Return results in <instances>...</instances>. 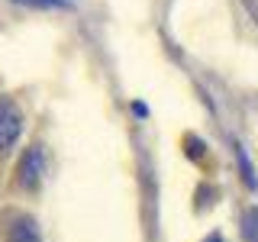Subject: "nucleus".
Instances as JSON below:
<instances>
[{"instance_id":"2","label":"nucleus","mask_w":258,"mask_h":242,"mask_svg":"<svg viewBox=\"0 0 258 242\" xmlns=\"http://www.w3.org/2000/svg\"><path fill=\"white\" fill-rule=\"evenodd\" d=\"M23 133V113L10 97H0V152L13 149Z\"/></svg>"},{"instance_id":"3","label":"nucleus","mask_w":258,"mask_h":242,"mask_svg":"<svg viewBox=\"0 0 258 242\" xmlns=\"http://www.w3.org/2000/svg\"><path fill=\"white\" fill-rule=\"evenodd\" d=\"M7 242H42L36 220H29V216H20V220L10 226V232H7Z\"/></svg>"},{"instance_id":"5","label":"nucleus","mask_w":258,"mask_h":242,"mask_svg":"<svg viewBox=\"0 0 258 242\" xmlns=\"http://www.w3.org/2000/svg\"><path fill=\"white\" fill-rule=\"evenodd\" d=\"M242 226H245V239L248 242H258V207H252V210H245V220H242Z\"/></svg>"},{"instance_id":"6","label":"nucleus","mask_w":258,"mask_h":242,"mask_svg":"<svg viewBox=\"0 0 258 242\" xmlns=\"http://www.w3.org/2000/svg\"><path fill=\"white\" fill-rule=\"evenodd\" d=\"M23 7H36V10H52V7H71V0H13Z\"/></svg>"},{"instance_id":"4","label":"nucleus","mask_w":258,"mask_h":242,"mask_svg":"<svg viewBox=\"0 0 258 242\" xmlns=\"http://www.w3.org/2000/svg\"><path fill=\"white\" fill-rule=\"evenodd\" d=\"M236 158H239V168H242V177H245V184L255 191V188H258V177H255L252 161H248V155H245V149H242V145H236Z\"/></svg>"},{"instance_id":"1","label":"nucleus","mask_w":258,"mask_h":242,"mask_svg":"<svg viewBox=\"0 0 258 242\" xmlns=\"http://www.w3.org/2000/svg\"><path fill=\"white\" fill-rule=\"evenodd\" d=\"M42 174H45V149L39 142H32L26 152H23L20 165H16V184L23 191H36L42 184Z\"/></svg>"}]
</instances>
